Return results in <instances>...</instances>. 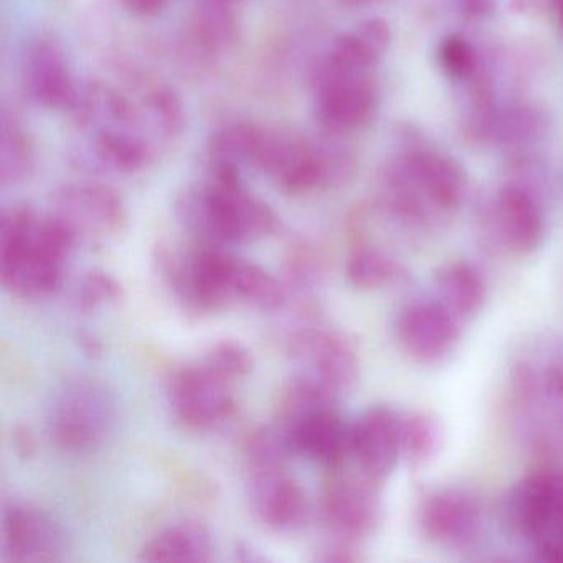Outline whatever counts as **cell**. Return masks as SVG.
<instances>
[{"instance_id":"obj_1","label":"cell","mask_w":563,"mask_h":563,"mask_svg":"<svg viewBox=\"0 0 563 563\" xmlns=\"http://www.w3.org/2000/svg\"><path fill=\"white\" fill-rule=\"evenodd\" d=\"M75 230L60 217L35 219L27 207L4 210L0 220V282L12 295L42 298L64 279V266L77 245Z\"/></svg>"},{"instance_id":"obj_2","label":"cell","mask_w":563,"mask_h":563,"mask_svg":"<svg viewBox=\"0 0 563 563\" xmlns=\"http://www.w3.org/2000/svg\"><path fill=\"white\" fill-rule=\"evenodd\" d=\"M509 401L527 446L563 456V342L539 335L520 351L510 368Z\"/></svg>"},{"instance_id":"obj_3","label":"cell","mask_w":563,"mask_h":563,"mask_svg":"<svg viewBox=\"0 0 563 563\" xmlns=\"http://www.w3.org/2000/svg\"><path fill=\"white\" fill-rule=\"evenodd\" d=\"M384 203L401 223L433 229L457 212L466 176L450 157L433 151L404 154L384 176Z\"/></svg>"},{"instance_id":"obj_4","label":"cell","mask_w":563,"mask_h":563,"mask_svg":"<svg viewBox=\"0 0 563 563\" xmlns=\"http://www.w3.org/2000/svg\"><path fill=\"white\" fill-rule=\"evenodd\" d=\"M186 212L202 242L213 245L255 242L278 229L275 212L246 190L233 164L213 163L210 183Z\"/></svg>"},{"instance_id":"obj_5","label":"cell","mask_w":563,"mask_h":563,"mask_svg":"<svg viewBox=\"0 0 563 563\" xmlns=\"http://www.w3.org/2000/svg\"><path fill=\"white\" fill-rule=\"evenodd\" d=\"M507 522L540 560L563 563V471L539 470L514 484Z\"/></svg>"},{"instance_id":"obj_6","label":"cell","mask_w":563,"mask_h":563,"mask_svg":"<svg viewBox=\"0 0 563 563\" xmlns=\"http://www.w3.org/2000/svg\"><path fill=\"white\" fill-rule=\"evenodd\" d=\"M114 421V401L95 378H75L55 401L52 434L68 453H87L103 443Z\"/></svg>"},{"instance_id":"obj_7","label":"cell","mask_w":563,"mask_h":563,"mask_svg":"<svg viewBox=\"0 0 563 563\" xmlns=\"http://www.w3.org/2000/svg\"><path fill=\"white\" fill-rule=\"evenodd\" d=\"M316 113L331 134H347L364 126L375 110V85L368 71L352 70L325 55L312 75Z\"/></svg>"},{"instance_id":"obj_8","label":"cell","mask_w":563,"mask_h":563,"mask_svg":"<svg viewBox=\"0 0 563 563\" xmlns=\"http://www.w3.org/2000/svg\"><path fill=\"white\" fill-rule=\"evenodd\" d=\"M345 464L331 470L322 494V514L332 532L355 542L372 536L380 526L382 483L361 467L351 471Z\"/></svg>"},{"instance_id":"obj_9","label":"cell","mask_w":563,"mask_h":563,"mask_svg":"<svg viewBox=\"0 0 563 563\" xmlns=\"http://www.w3.org/2000/svg\"><path fill=\"white\" fill-rule=\"evenodd\" d=\"M418 529L434 545L471 550L484 532L481 500L463 487H438L421 499L417 510Z\"/></svg>"},{"instance_id":"obj_10","label":"cell","mask_w":563,"mask_h":563,"mask_svg":"<svg viewBox=\"0 0 563 563\" xmlns=\"http://www.w3.org/2000/svg\"><path fill=\"white\" fill-rule=\"evenodd\" d=\"M289 354L302 365V375L316 378L335 395L351 391L361 377V362L352 342L342 332L308 328L289 341Z\"/></svg>"},{"instance_id":"obj_11","label":"cell","mask_w":563,"mask_h":563,"mask_svg":"<svg viewBox=\"0 0 563 563\" xmlns=\"http://www.w3.org/2000/svg\"><path fill=\"white\" fill-rule=\"evenodd\" d=\"M463 334V322L440 301H417L405 306L395 321L401 351L418 364L446 361Z\"/></svg>"},{"instance_id":"obj_12","label":"cell","mask_w":563,"mask_h":563,"mask_svg":"<svg viewBox=\"0 0 563 563\" xmlns=\"http://www.w3.org/2000/svg\"><path fill=\"white\" fill-rule=\"evenodd\" d=\"M65 552L60 523L32 504L15 503L2 520V560L5 563H51Z\"/></svg>"},{"instance_id":"obj_13","label":"cell","mask_w":563,"mask_h":563,"mask_svg":"<svg viewBox=\"0 0 563 563\" xmlns=\"http://www.w3.org/2000/svg\"><path fill=\"white\" fill-rule=\"evenodd\" d=\"M230 385L199 361L174 375L170 404L184 424L207 430L232 415L235 401Z\"/></svg>"},{"instance_id":"obj_14","label":"cell","mask_w":563,"mask_h":563,"mask_svg":"<svg viewBox=\"0 0 563 563\" xmlns=\"http://www.w3.org/2000/svg\"><path fill=\"white\" fill-rule=\"evenodd\" d=\"M493 239L504 252L529 256L545 240V217L537 197L526 187L509 184L497 194L490 216Z\"/></svg>"},{"instance_id":"obj_15","label":"cell","mask_w":563,"mask_h":563,"mask_svg":"<svg viewBox=\"0 0 563 563\" xmlns=\"http://www.w3.org/2000/svg\"><path fill=\"white\" fill-rule=\"evenodd\" d=\"M352 460L374 479L384 483L401 453V413L388 405H375L352 423Z\"/></svg>"},{"instance_id":"obj_16","label":"cell","mask_w":563,"mask_h":563,"mask_svg":"<svg viewBox=\"0 0 563 563\" xmlns=\"http://www.w3.org/2000/svg\"><path fill=\"white\" fill-rule=\"evenodd\" d=\"M55 216L64 219L77 233L87 236H110L126 222L121 197L101 184H78L64 187L54 200Z\"/></svg>"},{"instance_id":"obj_17","label":"cell","mask_w":563,"mask_h":563,"mask_svg":"<svg viewBox=\"0 0 563 563\" xmlns=\"http://www.w3.org/2000/svg\"><path fill=\"white\" fill-rule=\"evenodd\" d=\"M249 497L253 512L272 529L292 530L308 519L305 490L285 466L249 467Z\"/></svg>"},{"instance_id":"obj_18","label":"cell","mask_w":563,"mask_h":563,"mask_svg":"<svg viewBox=\"0 0 563 563\" xmlns=\"http://www.w3.org/2000/svg\"><path fill=\"white\" fill-rule=\"evenodd\" d=\"M282 427L295 453L311 457L329 470L352 457V423H347L335 407L321 408Z\"/></svg>"},{"instance_id":"obj_19","label":"cell","mask_w":563,"mask_h":563,"mask_svg":"<svg viewBox=\"0 0 563 563\" xmlns=\"http://www.w3.org/2000/svg\"><path fill=\"white\" fill-rule=\"evenodd\" d=\"M25 85L38 104L52 110L71 107L77 100L64 52L52 41H38L29 48Z\"/></svg>"},{"instance_id":"obj_20","label":"cell","mask_w":563,"mask_h":563,"mask_svg":"<svg viewBox=\"0 0 563 563\" xmlns=\"http://www.w3.org/2000/svg\"><path fill=\"white\" fill-rule=\"evenodd\" d=\"M437 301L461 322L479 314L487 299V286L479 269L467 262H451L441 266L434 275Z\"/></svg>"},{"instance_id":"obj_21","label":"cell","mask_w":563,"mask_h":563,"mask_svg":"<svg viewBox=\"0 0 563 563\" xmlns=\"http://www.w3.org/2000/svg\"><path fill=\"white\" fill-rule=\"evenodd\" d=\"M213 559L210 530L197 520L167 527L144 545V562L203 563Z\"/></svg>"},{"instance_id":"obj_22","label":"cell","mask_w":563,"mask_h":563,"mask_svg":"<svg viewBox=\"0 0 563 563\" xmlns=\"http://www.w3.org/2000/svg\"><path fill=\"white\" fill-rule=\"evenodd\" d=\"M232 299L258 311H278L288 299V289L262 266L235 258Z\"/></svg>"},{"instance_id":"obj_23","label":"cell","mask_w":563,"mask_h":563,"mask_svg":"<svg viewBox=\"0 0 563 563\" xmlns=\"http://www.w3.org/2000/svg\"><path fill=\"white\" fill-rule=\"evenodd\" d=\"M347 278L361 289H382L404 282L407 272L400 260L380 246L358 243L347 258Z\"/></svg>"},{"instance_id":"obj_24","label":"cell","mask_w":563,"mask_h":563,"mask_svg":"<svg viewBox=\"0 0 563 563\" xmlns=\"http://www.w3.org/2000/svg\"><path fill=\"white\" fill-rule=\"evenodd\" d=\"M441 421L428 411L401 413V453L413 466H424L443 450Z\"/></svg>"},{"instance_id":"obj_25","label":"cell","mask_w":563,"mask_h":563,"mask_svg":"<svg viewBox=\"0 0 563 563\" xmlns=\"http://www.w3.org/2000/svg\"><path fill=\"white\" fill-rule=\"evenodd\" d=\"M197 37L206 47L225 48L239 34V15L235 0H197Z\"/></svg>"},{"instance_id":"obj_26","label":"cell","mask_w":563,"mask_h":563,"mask_svg":"<svg viewBox=\"0 0 563 563\" xmlns=\"http://www.w3.org/2000/svg\"><path fill=\"white\" fill-rule=\"evenodd\" d=\"M545 126V117L536 108L512 107L490 117L487 133L506 146H526L542 137Z\"/></svg>"},{"instance_id":"obj_27","label":"cell","mask_w":563,"mask_h":563,"mask_svg":"<svg viewBox=\"0 0 563 563\" xmlns=\"http://www.w3.org/2000/svg\"><path fill=\"white\" fill-rule=\"evenodd\" d=\"M97 154L107 166L121 173H136L153 159V151L137 134L111 128L98 134Z\"/></svg>"},{"instance_id":"obj_28","label":"cell","mask_w":563,"mask_h":563,"mask_svg":"<svg viewBox=\"0 0 563 563\" xmlns=\"http://www.w3.org/2000/svg\"><path fill=\"white\" fill-rule=\"evenodd\" d=\"M34 166L32 144L24 128L12 118L2 123V143H0V177L2 184L22 183L27 179Z\"/></svg>"},{"instance_id":"obj_29","label":"cell","mask_w":563,"mask_h":563,"mask_svg":"<svg viewBox=\"0 0 563 563\" xmlns=\"http://www.w3.org/2000/svg\"><path fill=\"white\" fill-rule=\"evenodd\" d=\"M200 362L230 384L246 377L253 368V357L249 349L232 339L217 342Z\"/></svg>"},{"instance_id":"obj_30","label":"cell","mask_w":563,"mask_h":563,"mask_svg":"<svg viewBox=\"0 0 563 563\" xmlns=\"http://www.w3.org/2000/svg\"><path fill=\"white\" fill-rule=\"evenodd\" d=\"M123 296L120 283L103 272H90L81 278L77 289V306L80 311L91 312L101 306L117 302Z\"/></svg>"},{"instance_id":"obj_31","label":"cell","mask_w":563,"mask_h":563,"mask_svg":"<svg viewBox=\"0 0 563 563\" xmlns=\"http://www.w3.org/2000/svg\"><path fill=\"white\" fill-rule=\"evenodd\" d=\"M438 60H440L444 74L456 78V80L470 77L476 68L473 48L460 35H448L441 41L440 48H438Z\"/></svg>"},{"instance_id":"obj_32","label":"cell","mask_w":563,"mask_h":563,"mask_svg":"<svg viewBox=\"0 0 563 563\" xmlns=\"http://www.w3.org/2000/svg\"><path fill=\"white\" fill-rule=\"evenodd\" d=\"M319 276V263L314 253L308 250H298L291 253L286 266V289L292 286L296 289L311 288Z\"/></svg>"},{"instance_id":"obj_33","label":"cell","mask_w":563,"mask_h":563,"mask_svg":"<svg viewBox=\"0 0 563 563\" xmlns=\"http://www.w3.org/2000/svg\"><path fill=\"white\" fill-rule=\"evenodd\" d=\"M355 34L372 48L378 58L390 47L391 32L384 19H368V21L362 22L355 29Z\"/></svg>"},{"instance_id":"obj_34","label":"cell","mask_w":563,"mask_h":563,"mask_svg":"<svg viewBox=\"0 0 563 563\" xmlns=\"http://www.w3.org/2000/svg\"><path fill=\"white\" fill-rule=\"evenodd\" d=\"M126 11L134 15H154L163 11L169 0H121Z\"/></svg>"},{"instance_id":"obj_35","label":"cell","mask_w":563,"mask_h":563,"mask_svg":"<svg viewBox=\"0 0 563 563\" xmlns=\"http://www.w3.org/2000/svg\"><path fill=\"white\" fill-rule=\"evenodd\" d=\"M81 345H84L85 352H88V354L98 355L101 352V344L93 335H81Z\"/></svg>"},{"instance_id":"obj_36","label":"cell","mask_w":563,"mask_h":563,"mask_svg":"<svg viewBox=\"0 0 563 563\" xmlns=\"http://www.w3.org/2000/svg\"><path fill=\"white\" fill-rule=\"evenodd\" d=\"M341 2H344V4L347 5H354V8H362V5L374 4L377 0H341Z\"/></svg>"},{"instance_id":"obj_37","label":"cell","mask_w":563,"mask_h":563,"mask_svg":"<svg viewBox=\"0 0 563 563\" xmlns=\"http://www.w3.org/2000/svg\"><path fill=\"white\" fill-rule=\"evenodd\" d=\"M556 5V11H559L560 25L563 27V0H553Z\"/></svg>"}]
</instances>
